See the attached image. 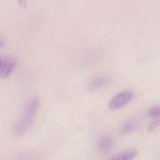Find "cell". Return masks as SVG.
<instances>
[{"mask_svg": "<svg viewBox=\"0 0 160 160\" xmlns=\"http://www.w3.org/2000/svg\"><path fill=\"white\" fill-rule=\"evenodd\" d=\"M38 98H33L27 103L22 115L15 127V132L20 135L24 133L32 124L39 108Z\"/></svg>", "mask_w": 160, "mask_h": 160, "instance_id": "cell-1", "label": "cell"}, {"mask_svg": "<svg viewBox=\"0 0 160 160\" xmlns=\"http://www.w3.org/2000/svg\"><path fill=\"white\" fill-rule=\"evenodd\" d=\"M132 92L129 91L121 92L116 95L108 103V107L111 110L119 109L127 104L132 98Z\"/></svg>", "mask_w": 160, "mask_h": 160, "instance_id": "cell-2", "label": "cell"}, {"mask_svg": "<svg viewBox=\"0 0 160 160\" xmlns=\"http://www.w3.org/2000/svg\"><path fill=\"white\" fill-rule=\"evenodd\" d=\"M17 59L14 57H6L2 61V66L0 69V78H6L13 71L17 65Z\"/></svg>", "mask_w": 160, "mask_h": 160, "instance_id": "cell-3", "label": "cell"}, {"mask_svg": "<svg viewBox=\"0 0 160 160\" xmlns=\"http://www.w3.org/2000/svg\"><path fill=\"white\" fill-rule=\"evenodd\" d=\"M109 78L108 76H102L100 77H98L91 80L88 82V88L90 91H94L104 86L106 84L109 82Z\"/></svg>", "mask_w": 160, "mask_h": 160, "instance_id": "cell-4", "label": "cell"}, {"mask_svg": "<svg viewBox=\"0 0 160 160\" xmlns=\"http://www.w3.org/2000/svg\"><path fill=\"white\" fill-rule=\"evenodd\" d=\"M138 154V151L134 149L123 151L109 160H132Z\"/></svg>", "mask_w": 160, "mask_h": 160, "instance_id": "cell-5", "label": "cell"}, {"mask_svg": "<svg viewBox=\"0 0 160 160\" xmlns=\"http://www.w3.org/2000/svg\"><path fill=\"white\" fill-rule=\"evenodd\" d=\"M112 144V141L111 138L109 137L102 138L98 142V148L101 152H105L109 150Z\"/></svg>", "mask_w": 160, "mask_h": 160, "instance_id": "cell-6", "label": "cell"}, {"mask_svg": "<svg viewBox=\"0 0 160 160\" xmlns=\"http://www.w3.org/2000/svg\"><path fill=\"white\" fill-rule=\"evenodd\" d=\"M148 114L151 118L154 119L160 118V106H155L149 109L148 111Z\"/></svg>", "mask_w": 160, "mask_h": 160, "instance_id": "cell-7", "label": "cell"}, {"mask_svg": "<svg viewBox=\"0 0 160 160\" xmlns=\"http://www.w3.org/2000/svg\"><path fill=\"white\" fill-rule=\"evenodd\" d=\"M134 126H135V122L134 121L130 120L124 124L121 131L123 133H128L131 131L132 129L134 128Z\"/></svg>", "mask_w": 160, "mask_h": 160, "instance_id": "cell-8", "label": "cell"}, {"mask_svg": "<svg viewBox=\"0 0 160 160\" xmlns=\"http://www.w3.org/2000/svg\"><path fill=\"white\" fill-rule=\"evenodd\" d=\"M160 121L159 119H156L152 122H151L147 126V130L148 132H151L153 131L159 124Z\"/></svg>", "mask_w": 160, "mask_h": 160, "instance_id": "cell-9", "label": "cell"}, {"mask_svg": "<svg viewBox=\"0 0 160 160\" xmlns=\"http://www.w3.org/2000/svg\"><path fill=\"white\" fill-rule=\"evenodd\" d=\"M18 3L19 5L22 8H24L26 7V4H27V0H18Z\"/></svg>", "mask_w": 160, "mask_h": 160, "instance_id": "cell-10", "label": "cell"}, {"mask_svg": "<svg viewBox=\"0 0 160 160\" xmlns=\"http://www.w3.org/2000/svg\"><path fill=\"white\" fill-rule=\"evenodd\" d=\"M4 41L0 38V48H2L4 46Z\"/></svg>", "mask_w": 160, "mask_h": 160, "instance_id": "cell-11", "label": "cell"}, {"mask_svg": "<svg viewBox=\"0 0 160 160\" xmlns=\"http://www.w3.org/2000/svg\"><path fill=\"white\" fill-rule=\"evenodd\" d=\"M2 61L1 59L0 58V69H1V68L2 67Z\"/></svg>", "mask_w": 160, "mask_h": 160, "instance_id": "cell-12", "label": "cell"}]
</instances>
